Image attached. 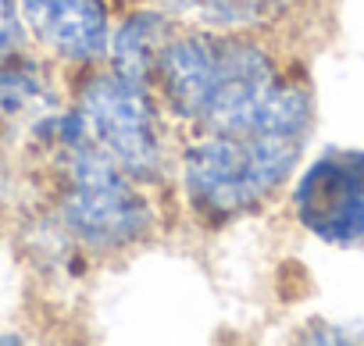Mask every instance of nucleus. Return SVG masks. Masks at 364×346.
<instances>
[{"label":"nucleus","instance_id":"obj_1","mask_svg":"<svg viewBox=\"0 0 364 346\" xmlns=\"http://www.w3.org/2000/svg\"><path fill=\"white\" fill-rule=\"evenodd\" d=\"M164 104L200 132L268 129L307 136L311 93L282 79L272 54L240 36H175L154 72Z\"/></svg>","mask_w":364,"mask_h":346},{"label":"nucleus","instance_id":"obj_2","mask_svg":"<svg viewBox=\"0 0 364 346\" xmlns=\"http://www.w3.org/2000/svg\"><path fill=\"white\" fill-rule=\"evenodd\" d=\"M307 136L236 129L200 132L182 153V190L208 222H232L264 207L293 175Z\"/></svg>","mask_w":364,"mask_h":346},{"label":"nucleus","instance_id":"obj_3","mask_svg":"<svg viewBox=\"0 0 364 346\" xmlns=\"http://www.w3.org/2000/svg\"><path fill=\"white\" fill-rule=\"evenodd\" d=\"M54 143L61 157L58 218L65 232L90 250H129L143 243L154 229V215L136 179L86 143L72 111L58 118Z\"/></svg>","mask_w":364,"mask_h":346},{"label":"nucleus","instance_id":"obj_4","mask_svg":"<svg viewBox=\"0 0 364 346\" xmlns=\"http://www.w3.org/2000/svg\"><path fill=\"white\" fill-rule=\"evenodd\" d=\"M75 125L90 146L114 161L136 183H157L164 171V129L150 90L125 75L93 72L79 86Z\"/></svg>","mask_w":364,"mask_h":346},{"label":"nucleus","instance_id":"obj_5","mask_svg":"<svg viewBox=\"0 0 364 346\" xmlns=\"http://www.w3.org/2000/svg\"><path fill=\"white\" fill-rule=\"evenodd\" d=\"M300 225L328 247L364 243V153L332 150L318 157L293 193Z\"/></svg>","mask_w":364,"mask_h":346},{"label":"nucleus","instance_id":"obj_6","mask_svg":"<svg viewBox=\"0 0 364 346\" xmlns=\"http://www.w3.org/2000/svg\"><path fill=\"white\" fill-rule=\"evenodd\" d=\"M22 26L54 58L90 65L107 54L111 18L104 0H18Z\"/></svg>","mask_w":364,"mask_h":346},{"label":"nucleus","instance_id":"obj_7","mask_svg":"<svg viewBox=\"0 0 364 346\" xmlns=\"http://www.w3.org/2000/svg\"><path fill=\"white\" fill-rule=\"evenodd\" d=\"M175 40V26L168 15L161 11H136L129 15L111 43H107V58H111V68L132 82H143L150 86L154 72H157V61L164 54V47Z\"/></svg>","mask_w":364,"mask_h":346},{"label":"nucleus","instance_id":"obj_8","mask_svg":"<svg viewBox=\"0 0 364 346\" xmlns=\"http://www.w3.org/2000/svg\"><path fill=\"white\" fill-rule=\"evenodd\" d=\"M22 43H26V26H22L18 0H0V61L18 54Z\"/></svg>","mask_w":364,"mask_h":346},{"label":"nucleus","instance_id":"obj_9","mask_svg":"<svg viewBox=\"0 0 364 346\" xmlns=\"http://www.w3.org/2000/svg\"><path fill=\"white\" fill-rule=\"evenodd\" d=\"M0 342H26V335H0Z\"/></svg>","mask_w":364,"mask_h":346},{"label":"nucleus","instance_id":"obj_10","mask_svg":"<svg viewBox=\"0 0 364 346\" xmlns=\"http://www.w3.org/2000/svg\"><path fill=\"white\" fill-rule=\"evenodd\" d=\"M0 157H4V153H0ZM0 186H4V164H0Z\"/></svg>","mask_w":364,"mask_h":346}]
</instances>
